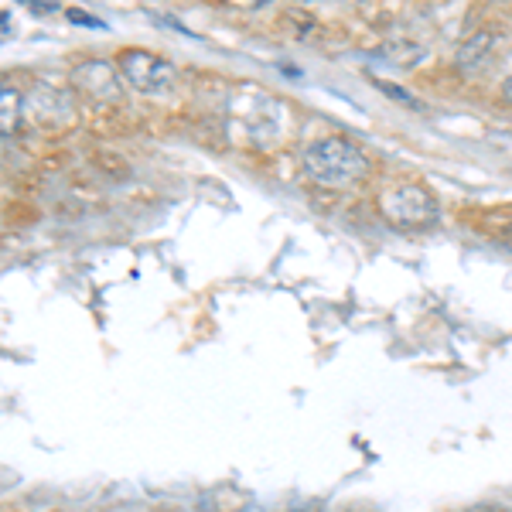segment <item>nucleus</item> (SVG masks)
I'll return each mask as SVG.
<instances>
[{
    "label": "nucleus",
    "instance_id": "f257e3e1",
    "mask_svg": "<svg viewBox=\"0 0 512 512\" xmlns=\"http://www.w3.org/2000/svg\"><path fill=\"white\" fill-rule=\"evenodd\" d=\"M304 171L325 188H349L366 178L369 158L349 137H321L304 151Z\"/></svg>",
    "mask_w": 512,
    "mask_h": 512
},
{
    "label": "nucleus",
    "instance_id": "f03ea898",
    "mask_svg": "<svg viewBox=\"0 0 512 512\" xmlns=\"http://www.w3.org/2000/svg\"><path fill=\"white\" fill-rule=\"evenodd\" d=\"M117 72L123 86L140 96H164L178 82V69L147 48H123L117 55Z\"/></svg>",
    "mask_w": 512,
    "mask_h": 512
},
{
    "label": "nucleus",
    "instance_id": "7ed1b4c3",
    "mask_svg": "<svg viewBox=\"0 0 512 512\" xmlns=\"http://www.w3.org/2000/svg\"><path fill=\"white\" fill-rule=\"evenodd\" d=\"M379 209H383V216L396 222V226H427V222L437 219L434 195L420 185L390 188V192L379 198Z\"/></svg>",
    "mask_w": 512,
    "mask_h": 512
},
{
    "label": "nucleus",
    "instance_id": "20e7f679",
    "mask_svg": "<svg viewBox=\"0 0 512 512\" xmlns=\"http://www.w3.org/2000/svg\"><path fill=\"white\" fill-rule=\"evenodd\" d=\"M72 86L93 99H106V103L123 96V79H120L117 65H110L103 59L79 62L76 69H72Z\"/></svg>",
    "mask_w": 512,
    "mask_h": 512
},
{
    "label": "nucleus",
    "instance_id": "39448f33",
    "mask_svg": "<svg viewBox=\"0 0 512 512\" xmlns=\"http://www.w3.org/2000/svg\"><path fill=\"white\" fill-rule=\"evenodd\" d=\"M24 120V99L14 86H0V140L18 134Z\"/></svg>",
    "mask_w": 512,
    "mask_h": 512
},
{
    "label": "nucleus",
    "instance_id": "423d86ee",
    "mask_svg": "<svg viewBox=\"0 0 512 512\" xmlns=\"http://www.w3.org/2000/svg\"><path fill=\"white\" fill-rule=\"evenodd\" d=\"M489 48H492V35H485V31H482V35H475V38L468 41V45L458 52V65H461V69H472L475 62H482L485 55H489Z\"/></svg>",
    "mask_w": 512,
    "mask_h": 512
},
{
    "label": "nucleus",
    "instance_id": "0eeeda50",
    "mask_svg": "<svg viewBox=\"0 0 512 512\" xmlns=\"http://www.w3.org/2000/svg\"><path fill=\"white\" fill-rule=\"evenodd\" d=\"M376 86H379V89H383V93H386V96H390V99H396V103H403V106H410V110L424 113V103H420V99H417V96H410V93H407V89H396V86H393V82H386V79H379V82H376Z\"/></svg>",
    "mask_w": 512,
    "mask_h": 512
},
{
    "label": "nucleus",
    "instance_id": "6e6552de",
    "mask_svg": "<svg viewBox=\"0 0 512 512\" xmlns=\"http://www.w3.org/2000/svg\"><path fill=\"white\" fill-rule=\"evenodd\" d=\"M502 96H506V99H509V103H512V76L506 79V86H502Z\"/></svg>",
    "mask_w": 512,
    "mask_h": 512
},
{
    "label": "nucleus",
    "instance_id": "1a4fd4ad",
    "mask_svg": "<svg viewBox=\"0 0 512 512\" xmlns=\"http://www.w3.org/2000/svg\"><path fill=\"white\" fill-rule=\"evenodd\" d=\"M0 151H4V140H0Z\"/></svg>",
    "mask_w": 512,
    "mask_h": 512
}]
</instances>
